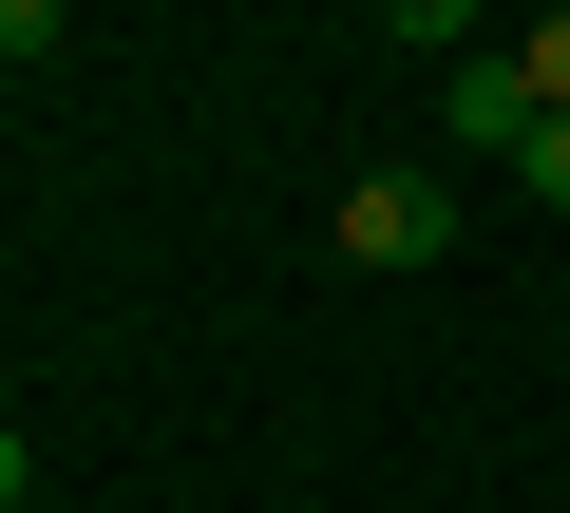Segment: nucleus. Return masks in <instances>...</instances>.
<instances>
[{"label":"nucleus","instance_id":"obj_5","mask_svg":"<svg viewBox=\"0 0 570 513\" xmlns=\"http://www.w3.org/2000/svg\"><path fill=\"white\" fill-rule=\"evenodd\" d=\"M20 494H39V437H20V418H0V513H20Z\"/></svg>","mask_w":570,"mask_h":513},{"label":"nucleus","instance_id":"obj_2","mask_svg":"<svg viewBox=\"0 0 570 513\" xmlns=\"http://www.w3.org/2000/svg\"><path fill=\"white\" fill-rule=\"evenodd\" d=\"M438 134L456 152H532V58H456L438 77Z\"/></svg>","mask_w":570,"mask_h":513},{"label":"nucleus","instance_id":"obj_1","mask_svg":"<svg viewBox=\"0 0 570 513\" xmlns=\"http://www.w3.org/2000/svg\"><path fill=\"white\" fill-rule=\"evenodd\" d=\"M324 247H343L362 286H419L438 247H456V190H438V171H362V190L324 209Z\"/></svg>","mask_w":570,"mask_h":513},{"label":"nucleus","instance_id":"obj_4","mask_svg":"<svg viewBox=\"0 0 570 513\" xmlns=\"http://www.w3.org/2000/svg\"><path fill=\"white\" fill-rule=\"evenodd\" d=\"M513 171H532V209H570V115H532V152H513Z\"/></svg>","mask_w":570,"mask_h":513},{"label":"nucleus","instance_id":"obj_3","mask_svg":"<svg viewBox=\"0 0 570 513\" xmlns=\"http://www.w3.org/2000/svg\"><path fill=\"white\" fill-rule=\"evenodd\" d=\"M513 58H532V115H570V0H551V20H532Z\"/></svg>","mask_w":570,"mask_h":513}]
</instances>
